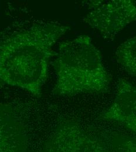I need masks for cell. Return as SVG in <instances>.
<instances>
[{
    "label": "cell",
    "mask_w": 136,
    "mask_h": 152,
    "mask_svg": "<svg viewBox=\"0 0 136 152\" xmlns=\"http://www.w3.org/2000/svg\"><path fill=\"white\" fill-rule=\"evenodd\" d=\"M115 55L120 65L130 75L136 77V36L120 44Z\"/></svg>",
    "instance_id": "cell-6"
},
{
    "label": "cell",
    "mask_w": 136,
    "mask_h": 152,
    "mask_svg": "<svg viewBox=\"0 0 136 152\" xmlns=\"http://www.w3.org/2000/svg\"><path fill=\"white\" fill-rule=\"evenodd\" d=\"M43 152H107L76 123L64 120L46 142Z\"/></svg>",
    "instance_id": "cell-4"
},
{
    "label": "cell",
    "mask_w": 136,
    "mask_h": 152,
    "mask_svg": "<svg viewBox=\"0 0 136 152\" xmlns=\"http://www.w3.org/2000/svg\"><path fill=\"white\" fill-rule=\"evenodd\" d=\"M53 66L57 75L54 95L101 94L110 88L111 77L100 51L87 35L61 42Z\"/></svg>",
    "instance_id": "cell-2"
},
{
    "label": "cell",
    "mask_w": 136,
    "mask_h": 152,
    "mask_svg": "<svg viewBox=\"0 0 136 152\" xmlns=\"http://www.w3.org/2000/svg\"><path fill=\"white\" fill-rule=\"evenodd\" d=\"M83 21L104 39L115 37L136 20V1H93Z\"/></svg>",
    "instance_id": "cell-3"
},
{
    "label": "cell",
    "mask_w": 136,
    "mask_h": 152,
    "mask_svg": "<svg viewBox=\"0 0 136 152\" xmlns=\"http://www.w3.org/2000/svg\"><path fill=\"white\" fill-rule=\"evenodd\" d=\"M70 29L58 22H38L2 40L1 81L40 96L48 78L49 60L58 55L52 47Z\"/></svg>",
    "instance_id": "cell-1"
},
{
    "label": "cell",
    "mask_w": 136,
    "mask_h": 152,
    "mask_svg": "<svg viewBox=\"0 0 136 152\" xmlns=\"http://www.w3.org/2000/svg\"><path fill=\"white\" fill-rule=\"evenodd\" d=\"M99 118L117 122L136 133V86L124 79H119L113 102Z\"/></svg>",
    "instance_id": "cell-5"
}]
</instances>
